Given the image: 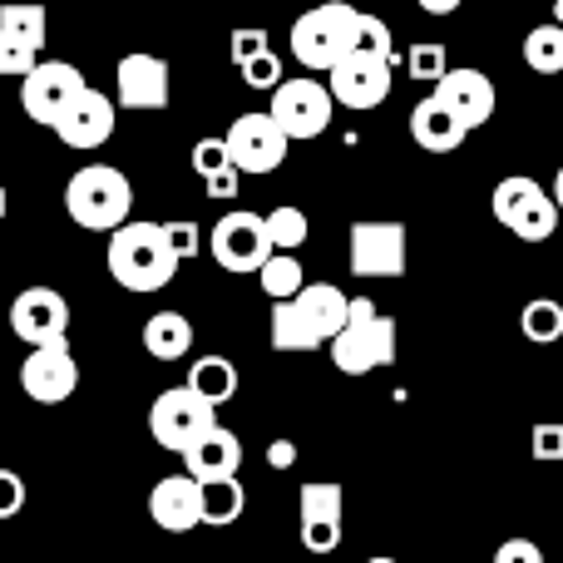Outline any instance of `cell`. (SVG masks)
<instances>
[{"label": "cell", "mask_w": 563, "mask_h": 563, "mask_svg": "<svg viewBox=\"0 0 563 563\" xmlns=\"http://www.w3.org/2000/svg\"><path fill=\"white\" fill-rule=\"evenodd\" d=\"M104 263H109V277L124 291H164L178 277L184 257L168 247L164 223H119L109 233Z\"/></svg>", "instance_id": "1"}, {"label": "cell", "mask_w": 563, "mask_h": 563, "mask_svg": "<svg viewBox=\"0 0 563 563\" xmlns=\"http://www.w3.org/2000/svg\"><path fill=\"white\" fill-rule=\"evenodd\" d=\"M65 213L85 233H114L134 213V184L114 164H85L65 184Z\"/></svg>", "instance_id": "2"}, {"label": "cell", "mask_w": 563, "mask_h": 563, "mask_svg": "<svg viewBox=\"0 0 563 563\" xmlns=\"http://www.w3.org/2000/svg\"><path fill=\"white\" fill-rule=\"evenodd\" d=\"M327 346H331L336 371H346V376H366V371H380V366L396 361V321L380 317L371 297H351L346 327H341Z\"/></svg>", "instance_id": "3"}, {"label": "cell", "mask_w": 563, "mask_h": 563, "mask_svg": "<svg viewBox=\"0 0 563 563\" xmlns=\"http://www.w3.org/2000/svg\"><path fill=\"white\" fill-rule=\"evenodd\" d=\"M356 25H361V10L346 5V0L311 5L291 25V59L307 69H331L346 49H356Z\"/></svg>", "instance_id": "4"}, {"label": "cell", "mask_w": 563, "mask_h": 563, "mask_svg": "<svg viewBox=\"0 0 563 563\" xmlns=\"http://www.w3.org/2000/svg\"><path fill=\"white\" fill-rule=\"evenodd\" d=\"M213 426H218V406L208 396H198L188 380L164 390V396L148 406V435L164 450H174V455H184V450L194 445V440H203Z\"/></svg>", "instance_id": "5"}, {"label": "cell", "mask_w": 563, "mask_h": 563, "mask_svg": "<svg viewBox=\"0 0 563 563\" xmlns=\"http://www.w3.org/2000/svg\"><path fill=\"white\" fill-rule=\"evenodd\" d=\"M489 208H495V218L519 238V243H549L559 228L554 194L539 188L534 178H525V174L505 178V184L495 188V198H489Z\"/></svg>", "instance_id": "6"}, {"label": "cell", "mask_w": 563, "mask_h": 563, "mask_svg": "<svg viewBox=\"0 0 563 563\" xmlns=\"http://www.w3.org/2000/svg\"><path fill=\"white\" fill-rule=\"evenodd\" d=\"M327 89L346 109H380L390 99V59L371 55V49H346L327 69Z\"/></svg>", "instance_id": "7"}, {"label": "cell", "mask_w": 563, "mask_h": 563, "mask_svg": "<svg viewBox=\"0 0 563 563\" xmlns=\"http://www.w3.org/2000/svg\"><path fill=\"white\" fill-rule=\"evenodd\" d=\"M228 158H233L243 174H273L282 168V158H287L291 148V134L273 119V109L267 114H243L228 124Z\"/></svg>", "instance_id": "8"}, {"label": "cell", "mask_w": 563, "mask_h": 563, "mask_svg": "<svg viewBox=\"0 0 563 563\" xmlns=\"http://www.w3.org/2000/svg\"><path fill=\"white\" fill-rule=\"evenodd\" d=\"M331 114H336V99H331V89L321 79H282L273 89V119L291 139L327 134Z\"/></svg>", "instance_id": "9"}, {"label": "cell", "mask_w": 563, "mask_h": 563, "mask_svg": "<svg viewBox=\"0 0 563 563\" xmlns=\"http://www.w3.org/2000/svg\"><path fill=\"white\" fill-rule=\"evenodd\" d=\"M85 89V75L65 59H35L25 79H20V109H25L35 124L55 129V119L69 109V99Z\"/></svg>", "instance_id": "10"}, {"label": "cell", "mask_w": 563, "mask_h": 563, "mask_svg": "<svg viewBox=\"0 0 563 563\" xmlns=\"http://www.w3.org/2000/svg\"><path fill=\"white\" fill-rule=\"evenodd\" d=\"M208 247H213V263L223 267V273H257V267L267 263V253H273V238H267L263 218L243 208V213L218 218Z\"/></svg>", "instance_id": "11"}, {"label": "cell", "mask_w": 563, "mask_h": 563, "mask_svg": "<svg viewBox=\"0 0 563 563\" xmlns=\"http://www.w3.org/2000/svg\"><path fill=\"white\" fill-rule=\"evenodd\" d=\"M406 223H351V273L400 277L406 273Z\"/></svg>", "instance_id": "12"}, {"label": "cell", "mask_w": 563, "mask_h": 563, "mask_svg": "<svg viewBox=\"0 0 563 563\" xmlns=\"http://www.w3.org/2000/svg\"><path fill=\"white\" fill-rule=\"evenodd\" d=\"M20 386H25V396L40 400V406H59V400L75 396L79 366H75V356H69L65 341H45V346H30L25 366H20Z\"/></svg>", "instance_id": "13"}, {"label": "cell", "mask_w": 563, "mask_h": 563, "mask_svg": "<svg viewBox=\"0 0 563 563\" xmlns=\"http://www.w3.org/2000/svg\"><path fill=\"white\" fill-rule=\"evenodd\" d=\"M10 327L25 346H45V341H65L69 331V301L55 287H25L10 301Z\"/></svg>", "instance_id": "14"}, {"label": "cell", "mask_w": 563, "mask_h": 563, "mask_svg": "<svg viewBox=\"0 0 563 563\" xmlns=\"http://www.w3.org/2000/svg\"><path fill=\"white\" fill-rule=\"evenodd\" d=\"M114 114H119L114 99L85 85L69 99L65 114L55 119V134H59V144H69V148H99L114 139Z\"/></svg>", "instance_id": "15"}, {"label": "cell", "mask_w": 563, "mask_h": 563, "mask_svg": "<svg viewBox=\"0 0 563 563\" xmlns=\"http://www.w3.org/2000/svg\"><path fill=\"white\" fill-rule=\"evenodd\" d=\"M435 99L450 109V114L460 119L465 129H479L495 119V79L479 75V69H445V75L435 79Z\"/></svg>", "instance_id": "16"}, {"label": "cell", "mask_w": 563, "mask_h": 563, "mask_svg": "<svg viewBox=\"0 0 563 563\" xmlns=\"http://www.w3.org/2000/svg\"><path fill=\"white\" fill-rule=\"evenodd\" d=\"M148 519H154L158 529H168V534H188V529L203 525V479H194L184 470V475H168L154 485V495H148Z\"/></svg>", "instance_id": "17"}, {"label": "cell", "mask_w": 563, "mask_h": 563, "mask_svg": "<svg viewBox=\"0 0 563 563\" xmlns=\"http://www.w3.org/2000/svg\"><path fill=\"white\" fill-rule=\"evenodd\" d=\"M168 65L158 55H144V49H134V55L119 59V95L114 104L124 109H168Z\"/></svg>", "instance_id": "18"}, {"label": "cell", "mask_w": 563, "mask_h": 563, "mask_svg": "<svg viewBox=\"0 0 563 563\" xmlns=\"http://www.w3.org/2000/svg\"><path fill=\"white\" fill-rule=\"evenodd\" d=\"M184 470L194 479H228V475H238L243 470V445H238V435L233 430H223V426H213L203 440H194V445L184 450Z\"/></svg>", "instance_id": "19"}, {"label": "cell", "mask_w": 563, "mask_h": 563, "mask_svg": "<svg viewBox=\"0 0 563 563\" xmlns=\"http://www.w3.org/2000/svg\"><path fill=\"white\" fill-rule=\"evenodd\" d=\"M410 139H416L426 154H455V148L470 139V129L460 124V119L450 114L435 95H430V99H420V104L410 109Z\"/></svg>", "instance_id": "20"}, {"label": "cell", "mask_w": 563, "mask_h": 563, "mask_svg": "<svg viewBox=\"0 0 563 563\" xmlns=\"http://www.w3.org/2000/svg\"><path fill=\"white\" fill-rule=\"evenodd\" d=\"M144 351L154 361H184L194 351V321L184 311H154L144 321Z\"/></svg>", "instance_id": "21"}, {"label": "cell", "mask_w": 563, "mask_h": 563, "mask_svg": "<svg viewBox=\"0 0 563 563\" xmlns=\"http://www.w3.org/2000/svg\"><path fill=\"white\" fill-rule=\"evenodd\" d=\"M297 307L311 317V327L321 331V336H336L341 327H346V311H351V297L341 287H331V282H311V287L297 291Z\"/></svg>", "instance_id": "22"}, {"label": "cell", "mask_w": 563, "mask_h": 563, "mask_svg": "<svg viewBox=\"0 0 563 563\" xmlns=\"http://www.w3.org/2000/svg\"><path fill=\"white\" fill-rule=\"evenodd\" d=\"M321 331L311 327V317L297 307V297L273 301V346L277 351H321Z\"/></svg>", "instance_id": "23"}, {"label": "cell", "mask_w": 563, "mask_h": 563, "mask_svg": "<svg viewBox=\"0 0 563 563\" xmlns=\"http://www.w3.org/2000/svg\"><path fill=\"white\" fill-rule=\"evenodd\" d=\"M188 386H194L198 396H208L213 406H228V400L238 396V366L228 356H198L194 371H188Z\"/></svg>", "instance_id": "24"}, {"label": "cell", "mask_w": 563, "mask_h": 563, "mask_svg": "<svg viewBox=\"0 0 563 563\" xmlns=\"http://www.w3.org/2000/svg\"><path fill=\"white\" fill-rule=\"evenodd\" d=\"M243 509H247V495H243V485H238V475L208 479V485H203V525L228 529V525H238V519H243Z\"/></svg>", "instance_id": "25"}, {"label": "cell", "mask_w": 563, "mask_h": 563, "mask_svg": "<svg viewBox=\"0 0 563 563\" xmlns=\"http://www.w3.org/2000/svg\"><path fill=\"white\" fill-rule=\"evenodd\" d=\"M525 65L534 75H559L563 69V25L549 20V25H534L525 35Z\"/></svg>", "instance_id": "26"}, {"label": "cell", "mask_w": 563, "mask_h": 563, "mask_svg": "<svg viewBox=\"0 0 563 563\" xmlns=\"http://www.w3.org/2000/svg\"><path fill=\"white\" fill-rule=\"evenodd\" d=\"M257 282H263V291H267L273 301L297 297V291L307 287V282H301V263H297V257H287L282 247H273V253H267V263L257 267Z\"/></svg>", "instance_id": "27"}, {"label": "cell", "mask_w": 563, "mask_h": 563, "mask_svg": "<svg viewBox=\"0 0 563 563\" xmlns=\"http://www.w3.org/2000/svg\"><path fill=\"white\" fill-rule=\"evenodd\" d=\"M0 30L40 49L45 45V5H35V0H10V5H0Z\"/></svg>", "instance_id": "28"}, {"label": "cell", "mask_w": 563, "mask_h": 563, "mask_svg": "<svg viewBox=\"0 0 563 563\" xmlns=\"http://www.w3.org/2000/svg\"><path fill=\"white\" fill-rule=\"evenodd\" d=\"M519 327H525V336L534 341V346H549V341L563 336V307L554 297H534L519 311Z\"/></svg>", "instance_id": "29"}, {"label": "cell", "mask_w": 563, "mask_h": 563, "mask_svg": "<svg viewBox=\"0 0 563 563\" xmlns=\"http://www.w3.org/2000/svg\"><path fill=\"white\" fill-rule=\"evenodd\" d=\"M301 525H341V485H301Z\"/></svg>", "instance_id": "30"}, {"label": "cell", "mask_w": 563, "mask_h": 563, "mask_svg": "<svg viewBox=\"0 0 563 563\" xmlns=\"http://www.w3.org/2000/svg\"><path fill=\"white\" fill-rule=\"evenodd\" d=\"M263 223H267V238H273V247H282V253H297V247L311 238L307 213H301V208H291V203L273 208V213H267Z\"/></svg>", "instance_id": "31"}, {"label": "cell", "mask_w": 563, "mask_h": 563, "mask_svg": "<svg viewBox=\"0 0 563 563\" xmlns=\"http://www.w3.org/2000/svg\"><path fill=\"white\" fill-rule=\"evenodd\" d=\"M406 69H410V79H426V85H435V79L450 69L445 45H435V40H420V45H410Z\"/></svg>", "instance_id": "32"}, {"label": "cell", "mask_w": 563, "mask_h": 563, "mask_svg": "<svg viewBox=\"0 0 563 563\" xmlns=\"http://www.w3.org/2000/svg\"><path fill=\"white\" fill-rule=\"evenodd\" d=\"M35 59H40L35 45H25V40L0 30V79H25L30 69H35Z\"/></svg>", "instance_id": "33"}, {"label": "cell", "mask_w": 563, "mask_h": 563, "mask_svg": "<svg viewBox=\"0 0 563 563\" xmlns=\"http://www.w3.org/2000/svg\"><path fill=\"white\" fill-rule=\"evenodd\" d=\"M356 49H371V55H380V59L396 65V40H390V25L380 15H366V10H361V25H356Z\"/></svg>", "instance_id": "34"}, {"label": "cell", "mask_w": 563, "mask_h": 563, "mask_svg": "<svg viewBox=\"0 0 563 563\" xmlns=\"http://www.w3.org/2000/svg\"><path fill=\"white\" fill-rule=\"evenodd\" d=\"M228 164H233V158H228V139H198L194 144V174L198 178L223 174Z\"/></svg>", "instance_id": "35"}, {"label": "cell", "mask_w": 563, "mask_h": 563, "mask_svg": "<svg viewBox=\"0 0 563 563\" xmlns=\"http://www.w3.org/2000/svg\"><path fill=\"white\" fill-rule=\"evenodd\" d=\"M238 69H243V79H247L253 89H277V85H282V59L273 55V49H263V55L243 59Z\"/></svg>", "instance_id": "36"}, {"label": "cell", "mask_w": 563, "mask_h": 563, "mask_svg": "<svg viewBox=\"0 0 563 563\" xmlns=\"http://www.w3.org/2000/svg\"><path fill=\"white\" fill-rule=\"evenodd\" d=\"M529 450H534V460H544V465H563V420H544V426H534Z\"/></svg>", "instance_id": "37"}, {"label": "cell", "mask_w": 563, "mask_h": 563, "mask_svg": "<svg viewBox=\"0 0 563 563\" xmlns=\"http://www.w3.org/2000/svg\"><path fill=\"white\" fill-rule=\"evenodd\" d=\"M301 549H307V554H336L341 525H301Z\"/></svg>", "instance_id": "38"}, {"label": "cell", "mask_w": 563, "mask_h": 563, "mask_svg": "<svg viewBox=\"0 0 563 563\" xmlns=\"http://www.w3.org/2000/svg\"><path fill=\"white\" fill-rule=\"evenodd\" d=\"M25 509V479L15 470H0V519H15Z\"/></svg>", "instance_id": "39"}, {"label": "cell", "mask_w": 563, "mask_h": 563, "mask_svg": "<svg viewBox=\"0 0 563 563\" xmlns=\"http://www.w3.org/2000/svg\"><path fill=\"white\" fill-rule=\"evenodd\" d=\"M263 49H273V45H267V30H257V25L233 30V65H243V59L263 55Z\"/></svg>", "instance_id": "40"}, {"label": "cell", "mask_w": 563, "mask_h": 563, "mask_svg": "<svg viewBox=\"0 0 563 563\" xmlns=\"http://www.w3.org/2000/svg\"><path fill=\"white\" fill-rule=\"evenodd\" d=\"M495 563H549V559L539 554L534 539H509V544L495 549Z\"/></svg>", "instance_id": "41"}, {"label": "cell", "mask_w": 563, "mask_h": 563, "mask_svg": "<svg viewBox=\"0 0 563 563\" xmlns=\"http://www.w3.org/2000/svg\"><path fill=\"white\" fill-rule=\"evenodd\" d=\"M164 233H168V247H174L178 257H194L198 253V228L194 223H184V218H178V223H164Z\"/></svg>", "instance_id": "42"}, {"label": "cell", "mask_w": 563, "mask_h": 563, "mask_svg": "<svg viewBox=\"0 0 563 563\" xmlns=\"http://www.w3.org/2000/svg\"><path fill=\"white\" fill-rule=\"evenodd\" d=\"M203 188H208V198H233L238 188H243V168H238V164H228L223 174L203 178Z\"/></svg>", "instance_id": "43"}, {"label": "cell", "mask_w": 563, "mask_h": 563, "mask_svg": "<svg viewBox=\"0 0 563 563\" xmlns=\"http://www.w3.org/2000/svg\"><path fill=\"white\" fill-rule=\"evenodd\" d=\"M267 465H273V470H291V465H297V445H291V440H273V445H267Z\"/></svg>", "instance_id": "44"}, {"label": "cell", "mask_w": 563, "mask_h": 563, "mask_svg": "<svg viewBox=\"0 0 563 563\" xmlns=\"http://www.w3.org/2000/svg\"><path fill=\"white\" fill-rule=\"evenodd\" d=\"M420 10H426V15H455L460 5H465V0H416Z\"/></svg>", "instance_id": "45"}, {"label": "cell", "mask_w": 563, "mask_h": 563, "mask_svg": "<svg viewBox=\"0 0 563 563\" xmlns=\"http://www.w3.org/2000/svg\"><path fill=\"white\" fill-rule=\"evenodd\" d=\"M554 203H559V213H563V164H559V178H554Z\"/></svg>", "instance_id": "46"}, {"label": "cell", "mask_w": 563, "mask_h": 563, "mask_svg": "<svg viewBox=\"0 0 563 563\" xmlns=\"http://www.w3.org/2000/svg\"><path fill=\"white\" fill-rule=\"evenodd\" d=\"M554 20H559V25H563V0H554Z\"/></svg>", "instance_id": "47"}, {"label": "cell", "mask_w": 563, "mask_h": 563, "mask_svg": "<svg viewBox=\"0 0 563 563\" xmlns=\"http://www.w3.org/2000/svg\"><path fill=\"white\" fill-rule=\"evenodd\" d=\"M366 563H396V559H390V554H376V559H366Z\"/></svg>", "instance_id": "48"}, {"label": "cell", "mask_w": 563, "mask_h": 563, "mask_svg": "<svg viewBox=\"0 0 563 563\" xmlns=\"http://www.w3.org/2000/svg\"><path fill=\"white\" fill-rule=\"evenodd\" d=\"M0 213H5V188H0Z\"/></svg>", "instance_id": "49"}]
</instances>
